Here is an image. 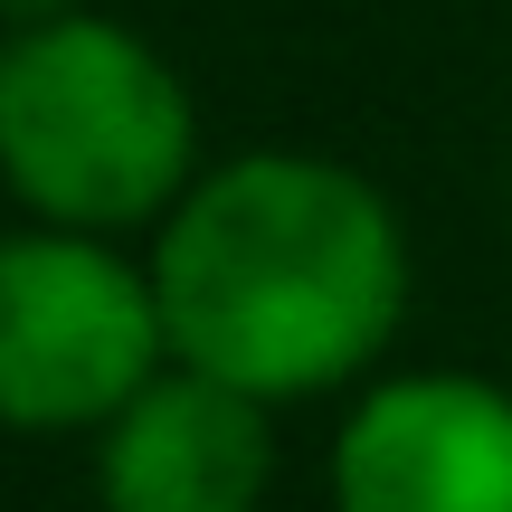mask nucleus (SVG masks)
Instances as JSON below:
<instances>
[{
	"label": "nucleus",
	"mask_w": 512,
	"mask_h": 512,
	"mask_svg": "<svg viewBox=\"0 0 512 512\" xmlns=\"http://www.w3.org/2000/svg\"><path fill=\"white\" fill-rule=\"evenodd\" d=\"M152 294L171 361L256 399H313L399 342L408 238L361 171L247 152L181 190L152 238Z\"/></svg>",
	"instance_id": "nucleus-1"
},
{
	"label": "nucleus",
	"mask_w": 512,
	"mask_h": 512,
	"mask_svg": "<svg viewBox=\"0 0 512 512\" xmlns=\"http://www.w3.org/2000/svg\"><path fill=\"white\" fill-rule=\"evenodd\" d=\"M200 162L190 86L124 19H38L0 38V181L48 228L124 238L171 219Z\"/></svg>",
	"instance_id": "nucleus-2"
},
{
	"label": "nucleus",
	"mask_w": 512,
	"mask_h": 512,
	"mask_svg": "<svg viewBox=\"0 0 512 512\" xmlns=\"http://www.w3.org/2000/svg\"><path fill=\"white\" fill-rule=\"evenodd\" d=\"M152 370H171L152 266H133L95 228L48 219L0 238V427H105Z\"/></svg>",
	"instance_id": "nucleus-3"
},
{
	"label": "nucleus",
	"mask_w": 512,
	"mask_h": 512,
	"mask_svg": "<svg viewBox=\"0 0 512 512\" xmlns=\"http://www.w3.org/2000/svg\"><path fill=\"white\" fill-rule=\"evenodd\" d=\"M342 512H512V399L465 370H408L332 446Z\"/></svg>",
	"instance_id": "nucleus-4"
},
{
	"label": "nucleus",
	"mask_w": 512,
	"mask_h": 512,
	"mask_svg": "<svg viewBox=\"0 0 512 512\" xmlns=\"http://www.w3.org/2000/svg\"><path fill=\"white\" fill-rule=\"evenodd\" d=\"M256 389L219 370H152L105 427H95V494L105 512H256L275 475V437Z\"/></svg>",
	"instance_id": "nucleus-5"
},
{
	"label": "nucleus",
	"mask_w": 512,
	"mask_h": 512,
	"mask_svg": "<svg viewBox=\"0 0 512 512\" xmlns=\"http://www.w3.org/2000/svg\"><path fill=\"white\" fill-rule=\"evenodd\" d=\"M67 10H86V0H0L10 29H38V19H67Z\"/></svg>",
	"instance_id": "nucleus-6"
}]
</instances>
